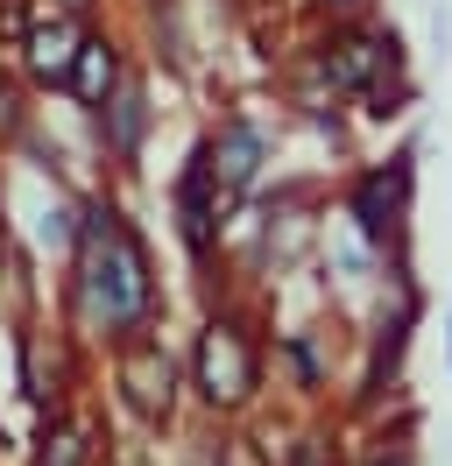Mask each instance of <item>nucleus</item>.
<instances>
[{"label":"nucleus","instance_id":"20e7f679","mask_svg":"<svg viewBox=\"0 0 452 466\" xmlns=\"http://www.w3.org/2000/svg\"><path fill=\"white\" fill-rule=\"evenodd\" d=\"M410 163H417V148H396L382 163L354 170V184H346V219H354V233L367 248H389L403 233V219H410V184H417Z\"/></svg>","mask_w":452,"mask_h":466},{"label":"nucleus","instance_id":"2eb2a0df","mask_svg":"<svg viewBox=\"0 0 452 466\" xmlns=\"http://www.w3.org/2000/svg\"><path fill=\"white\" fill-rule=\"evenodd\" d=\"M28 15H36V0H0V43L15 50V35L28 29Z\"/></svg>","mask_w":452,"mask_h":466},{"label":"nucleus","instance_id":"1a4fd4ad","mask_svg":"<svg viewBox=\"0 0 452 466\" xmlns=\"http://www.w3.org/2000/svg\"><path fill=\"white\" fill-rule=\"evenodd\" d=\"M170 205H177V233H184V248H191L198 268H212V255H220V184H212V170H205V148L191 142V156H184V170H177V184H170Z\"/></svg>","mask_w":452,"mask_h":466},{"label":"nucleus","instance_id":"9b49d317","mask_svg":"<svg viewBox=\"0 0 452 466\" xmlns=\"http://www.w3.org/2000/svg\"><path fill=\"white\" fill-rule=\"evenodd\" d=\"M28 99H36L28 78L15 64H0V148H22L28 135H36V106H28Z\"/></svg>","mask_w":452,"mask_h":466},{"label":"nucleus","instance_id":"9d476101","mask_svg":"<svg viewBox=\"0 0 452 466\" xmlns=\"http://www.w3.org/2000/svg\"><path fill=\"white\" fill-rule=\"evenodd\" d=\"M113 375H120V389H128V403L141 410V417H170V403H177V368H170L163 339H120V360H113Z\"/></svg>","mask_w":452,"mask_h":466},{"label":"nucleus","instance_id":"f03ea898","mask_svg":"<svg viewBox=\"0 0 452 466\" xmlns=\"http://www.w3.org/2000/svg\"><path fill=\"white\" fill-rule=\"evenodd\" d=\"M311 71H318V86L333 99H361L382 78H403V35L367 22V15H339L311 43Z\"/></svg>","mask_w":452,"mask_h":466},{"label":"nucleus","instance_id":"4468645a","mask_svg":"<svg viewBox=\"0 0 452 466\" xmlns=\"http://www.w3.org/2000/svg\"><path fill=\"white\" fill-rule=\"evenodd\" d=\"M212 466H269V460H262V445H254V438H220Z\"/></svg>","mask_w":452,"mask_h":466},{"label":"nucleus","instance_id":"f257e3e1","mask_svg":"<svg viewBox=\"0 0 452 466\" xmlns=\"http://www.w3.org/2000/svg\"><path fill=\"white\" fill-rule=\"evenodd\" d=\"M71 304L99 339H141L156 325V255L141 227L128 219V205L113 191L78 198V227H71Z\"/></svg>","mask_w":452,"mask_h":466},{"label":"nucleus","instance_id":"7ed1b4c3","mask_svg":"<svg viewBox=\"0 0 452 466\" xmlns=\"http://www.w3.org/2000/svg\"><path fill=\"white\" fill-rule=\"evenodd\" d=\"M191 389L212 410H241L262 389V339L241 319H205L198 353H191Z\"/></svg>","mask_w":452,"mask_h":466},{"label":"nucleus","instance_id":"f3484780","mask_svg":"<svg viewBox=\"0 0 452 466\" xmlns=\"http://www.w3.org/2000/svg\"><path fill=\"white\" fill-rule=\"evenodd\" d=\"M43 7H56V15H78V22H99V7H107V0H43Z\"/></svg>","mask_w":452,"mask_h":466},{"label":"nucleus","instance_id":"0eeeda50","mask_svg":"<svg viewBox=\"0 0 452 466\" xmlns=\"http://www.w3.org/2000/svg\"><path fill=\"white\" fill-rule=\"evenodd\" d=\"M78 35H85L78 15H56V7H43V0H36L28 29L15 35V71L28 78V92H64V71H71Z\"/></svg>","mask_w":452,"mask_h":466},{"label":"nucleus","instance_id":"423d86ee","mask_svg":"<svg viewBox=\"0 0 452 466\" xmlns=\"http://www.w3.org/2000/svg\"><path fill=\"white\" fill-rule=\"evenodd\" d=\"M92 120V135H99V163H113V170H135L141 148H149V135H156V106H149V78L141 71H128L120 86H113V99L99 106Z\"/></svg>","mask_w":452,"mask_h":466},{"label":"nucleus","instance_id":"f8f14e48","mask_svg":"<svg viewBox=\"0 0 452 466\" xmlns=\"http://www.w3.org/2000/svg\"><path fill=\"white\" fill-rule=\"evenodd\" d=\"M410 99H417V86H410V71H403V78H382L375 92H361V114L367 120H396V114H410Z\"/></svg>","mask_w":452,"mask_h":466},{"label":"nucleus","instance_id":"dca6fc26","mask_svg":"<svg viewBox=\"0 0 452 466\" xmlns=\"http://www.w3.org/2000/svg\"><path fill=\"white\" fill-rule=\"evenodd\" d=\"M304 7L318 15V22H339V15H367L375 0H304Z\"/></svg>","mask_w":452,"mask_h":466},{"label":"nucleus","instance_id":"ddd939ff","mask_svg":"<svg viewBox=\"0 0 452 466\" xmlns=\"http://www.w3.org/2000/svg\"><path fill=\"white\" fill-rule=\"evenodd\" d=\"M43 466H85V431H78V424L43 431Z\"/></svg>","mask_w":452,"mask_h":466},{"label":"nucleus","instance_id":"6e6552de","mask_svg":"<svg viewBox=\"0 0 452 466\" xmlns=\"http://www.w3.org/2000/svg\"><path fill=\"white\" fill-rule=\"evenodd\" d=\"M128 71H135V64H128V35H120V29H99V22H85L78 50H71V71H64V99H71L78 114H99Z\"/></svg>","mask_w":452,"mask_h":466},{"label":"nucleus","instance_id":"39448f33","mask_svg":"<svg viewBox=\"0 0 452 466\" xmlns=\"http://www.w3.org/2000/svg\"><path fill=\"white\" fill-rule=\"evenodd\" d=\"M198 148H205V170L220 184V198H241V191H254V177L269 170L276 142H269V127L254 114H220V127H205Z\"/></svg>","mask_w":452,"mask_h":466}]
</instances>
